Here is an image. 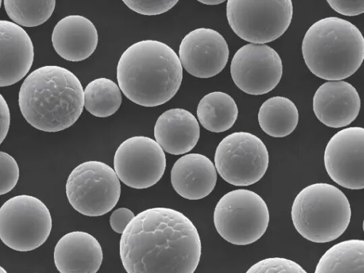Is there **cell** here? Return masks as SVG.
Returning <instances> with one entry per match:
<instances>
[{
    "label": "cell",
    "mask_w": 364,
    "mask_h": 273,
    "mask_svg": "<svg viewBox=\"0 0 364 273\" xmlns=\"http://www.w3.org/2000/svg\"><path fill=\"white\" fill-rule=\"evenodd\" d=\"M119 255L127 273H193L200 259L201 241L184 214L152 208L128 224L120 238Z\"/></svg>",
    "instance_id": "obj_1"
},
{
    "label": "cell",
    "mask_w": 364,
    "mask_h": 273,
    "mask_svg": "<svg viewBox=\"0 0 364 273\" xmlns=\"http://www.w3.org/2000/svg\"><path fill=\"white\" fill-rule=\"evenodd\" d=\"M117 79L124 95L134 103L156 107L170 100L183 79L179 56L166 43L142 40L129 46L117 67Z\"/></svg>",
    "instance_id": "obj_2"
},
{
    "label": "cell",
    "mask_w": 364,
    "mask_h": 273,
    "mask_svg": "<svg viewBox=\"0 0 364 273\" xmlns=\"http://www.w3.org/2000/svg\"><path fill=\"white\" fill-rule=\"evenodd\" d=\"M18 105L24 119L34 128L60 132L80 117L84 107V90L71 71L58 65H46L26 77L19 90Z\"/></svg>",
    "instance_id": "obj_3"
},
{
    "label": "cell",
    "mask_w": 364,
    "mask_h": 273,
    "mask_svg": "<svg viewBox=\"0 0 364 273\" xmlns=\"http://www.w3.org/2000/svg\"><path fill=\"white\" fill-rule=\"evenodd\" d=\"M302 55L309 70L329 81L354 74L364 60V37L352 23L326 17L314 23L306 32Z\"/></svg>",
    "instance_id": "obj_4"
},
{
    "label": "cell",
    "mask_w": 364,
    "mask_h": 273,
    "mask_svg": "<svg viewBox=\"0 0 364 273\" xmlns=\"http://www.w3.org/2000/svg\"><path fill=\"white\" fill-rule=\"evenodd\" d=\"M291 215L295 229L303 237L324 243L335 240L346 231L351 210L340 189L329 183H316L297 194Z\"/></svg>",
    "instance_id": "obj_5"
},
{
    "label": "cell",
    "mask_w": 364,
    "mask_h": 273,
    "mask_svg": "<svg viewBox=\"0 0 364 273\" xmlns=\"http://www.w3.org/2000/svg\"><path fill=\"white\" fill-rule=\"evenodd\" d=\"M269 220V210L264 200L247 189L225 193L217 203L213 213L218 234L236 245H247L259 240L266 232Z\"/></svg>",
    "instance_id": "obj_6"
},
{
    "label": "cell",
    "mask_w": 364,
    "mask_h": 273,
    "mask_svg": "<svg viewBox=\"0 0 364 273\" xmlns=\"http://www.w3.org/2000/svg\"><path fill=\"white\" fill-rule=\"evenodd\" d=\"M66 196L71 206L90 217L101 216L117 203L121 185L114 169L104 162L87 161L77 166L68 177Z\"/></svg>",
    "instance_id": "obj_7"
},
{
    "label": "cell",
    "mask_w": 364,
    "mask_h": 273,
    "mask_svg": "<svg viewBox=\"0 0 364 273\" xmlns=\"http://www.w3.org/2000/svg\"><path fill=\"white\" fill-rule=\"evenodd\" d=\"M293 15L291 0H228V23L240 38L253 44L273 41L287 30Z\"/></svg>",
    "instance_id": "obj_8"
},
{
    "label": "cell",
    "mask_w": 364,
    "mask_h": 273,
    "mask_svg": "<svg viewBox=\"0 0 364 273\" xmlns=\"http://www.w3.org/2000/svg\"><path fill=\"white\" fill-rule=\"evenodd\" d=\"M51 229L48 208L34 196L12 197L0 208V238L14 250L28 252L39 247L48 239Z\"/></svg>",
    "instance_id": "obj_9"
},
{
    "label": "cell",
    "mask_w": 364,
    "mask_h": 273,
    "mask_svg": "<svg viewBox=\"0 0 364 273\" xmlns=\"http://www.w3.org/2000/svg\"><path fill=\"white\" fill-rule=\"evenodd\" d=\"M215 166L221 178L236 186H247L259 181L269 164L265 144L257 136L246 132L232 133L218 145Z\"/></svg>",
    "instance_id": "obj_10"
},
{
    "label": "cell",
    "mask_w": 364,
    "mask_h": 273,
    "mask_svg": "<svg viewBox=\"0 0 364 273\" xmlns=\"http://www.w3.org/2000/svg\"><path fill=\"white\" fill-rule=\"evenodd\" d=\"M166 156L153 139L134 136L124 141L114 156V168L127 186L144 189L156 184L166 168Z\"/></svg>",
    "instance_id": "obj_11"
},
{
    "label": "cell",
    "mask_w": 364,
    "mask_h": 273,
    "mask_svg": "<svg viewBox=\"0 0 364 273\" xmlns=\"http://www.w3.org/2000/svg\"><path fill=\"white\" fill-rule=\"evenodd\" d=\"M283 66L277 52L265 44L249 43L234 54L230 74L236 86L245 93L261 95L279 82Z\"/></svg>",
    "instance_id": "obj_12"
},
{
    "label": "cell",
    "mask_w": 364,
    "mask_h": 273,
    "mask_svg": "<svg viewBox=\"0 0 364 273\" xmlns=\"http://www.w3.org/2000/svg\"><path fill=\"white\" fill-rule=\"evenodd\" d=\"M330 178L348 189L364 188V128L348 127L336 133L324 151Z\"/></svg>",
    "instance_id": "obj_13"
},
{
    "label": "cell",
    "mask_w": 364,
    "mask_h": 273,
    "mask_svg": "<svg viewBox=\"0 0 364 273\" xmlns=\"http://www.w3.org/2000/svg\"><path fill=\"white\" fill-rule=\"evenodd\" d=\"M182 67L191 75L209 78L226 65L229 48L224 37L212 28H198L182 39L178 50Z\"/></svg>",
    "instance_id": "obj_14"
},
{
    "label": "cell",
    "mask_w": 364,
    "mask_h": 273,
    "mask_svg": "<svg viewBox=\"0 0 364 273\" xmlns=\"http://www.w3.org/2000/svg\"><path fill=\"white\" fill-rule=\"evenodd\" d=\"M360 109L356 89L349 82L338 80L322 84L313 97V110L327 127L340 128L353 122Z\"/></svg>",
    "instance_id": "obj_15"
},
{
    "label": "cell",
    "mask_w": 364,
    "mask_h": 273,
    "mask_svg": "<svg viewBox=\"0 0 364 273\" xmlns=\"http://www.w3.org/2000/svg\"><path fill=\"white\" fill-rule=\"evenodd\" d=\"M34 49L27 32L18 24L0 21V86L20 81L30 70Z\"/></svg>",
    "instance_id": "obj_16"
},
{
    "label": "cell",
    "mask_w": 364,
    "mask_h": 273,
    "mask_svg": "<svg viewBox=\"0 0 364 273\" xmlns=\"http://www.w3.org/2000/svg\"><path fill=\"white\" fill-rule=\"evenodd\" d=\"M53 257L60 273H97L103 253L94 236L83 231H73L58 240Z\"/></svg>",
    "instance_id": "obj_17"
},
{
    "label": "cell",
    "mask_w": 364,
    "mask_h": 273,
    "mask_svg": "<svg viewBox=\"0 0 364 273\" xmlns=\"http://www.w3.org/2000/svg\"><path fill=\"white\" fill-rule=\"evenodd\" d=\"M51 41L55 52L63 59L78 62L89 58L98 43L93 23L80 15H69L55 26Z\"/></svg>",
    "instance_id": "obj_18"
},
{
    "label": "cell",
    "mask_w": 364,
    "mask_h": 273,
    "mask_svg": "<svg viewBox=\"0 0 364 273\" xmlns=\"http://www.w3.org/2000/svg\"><path fill=\"white\" fill-rule=\"evenodd\" d=\"M217 170L213 163L200 154L180 157L171 171V182L175 191L188 200H200L214 189Z\"/></svg>",
    "instance_id": "obj_19"
},
{
    "label": "cell",
    "mask_w": 364,
    "mask_h": 273,
    "mask_svg": "<svg viewBox=\"0 0 364 273\" xmlns=\"http://www.w3.org/2000/svg\"><path fill=\"white\" fill-rule=\"evenodd\" d=\"M154 134L156 141L166 152L179 155L186 154L196 145L200 127L189 111L174 108L165 111L157 119Z\"/></svg>",
    "instance_id": "obj_20"
},
{
    "label": "cell",
    "mask_w": 364,
    "mask_h": 273,
    "mask_svg": "<svg viewBox=\"0 0 364 273\" xmlns=\"http://www.w3.org/2000/svg\"><path fill=\"white\" fill-rule=\"evenodd\" d=\"M196 114L205 129L219 133L232 127L237 118L238 109L230 95L215 91L205 95L200 100Z\"/></svg>",
    "instance_id": "obj_21"
},
{
    "label": "cell",
    "mask_w": 364,
    "mask_h": 273,
    "mask_svg": "<svg viewBox=\"0 0 364 273\" xmlns=\"http://www.w3.org/2000/svg\"><path fill=\"white\" fill-rule=\"evenodd\" d=\"M261 129L272 137H284L290 134L299 122V112L289 99L276 96L267 100L258 112Z\"/></svg>",
    "instance_id": "obj_22"
},
{
    "label": "cell",
    "mask_w": 364,
    "mask_h": 273,
    "mask_svg": "<svg viewBox=\"0 0 364 273\" xmlns=\"http://www.w3.org/2000/svg\"><path fill=\"white\" fill-rule=\"evenodd\" d=\"M314 273H364V240L337 243L320 258Z\"/></svg>",
    "instance_id": "obj_23"
},
{
    "label": "cell",
    "mask_w": 364,
    "mask_h": 273,
    "mask_svg": "<svg viewBox=\"0 0 364 273\" xmlns=\"http://www.w3.org/2000/svg\"><path fill=\"white\" fill-rule=\"evenodd\" d=\"M120 90L119 87L110 79H95L84 90V106L95 117H109L118 110L122 104Z\"/></svg>",
    "instance_id": "obj_24"
},
{
    "label": "cell",
    "mask_w": 364,
    "mask_h": 273,
    "mask_svg": "<svg viewBox=\"0 0 364 273\" xmlns=\"http://www.w3.org/2000/svg\"><path fill=\"white\" fill-rule=\"evenodd\" d=\"M4 9L9 18L18 26L34 27L45 23L52 15L55 0H4Z\"/></svg>",
    "instance_id": "obj_25"
},
{
    "label": "cell",
    "mask_w": 364,
    "mask_h": 273,
    "mask_svg": "<svg viewBox=\"0 0 364 273\" xmlns=\"http://www.w3.org/2000/svg\"><path fill=\"white\" fill-rule=\"evenodd\" d=\"M245 273H307L296 262L279 257L262 259L251 266Z\"/></svg>",
    "instance_id": "obj_26"
},
{
    "label": "cell",
    "mask_w": 364,
    "mask_h": 273,
    "mask_svg": "<svg viewBox=\"0 0 364 273\" xmlns=\"http://www.w3.org/2000/svg\"><path fill=\"white\" fill-rule=\"evenodd\" d=\"M19 178V168L13 156L0 151V194L9 193Z\"/></svg>",
    "instance_id": "obj_27"
},
{
    "label": "cell",
    "mask_w": 364,
    "mask_h": 273,
    "mask_svg": "<svg viewBox=\"0 0 364 273\" xmlns=\"http://www.w3.org/2000/svg\"><path fill=\"white\" fill-rule=\"evenodd\" d=\"M123 3L138 14L153 16L168 11L178 3V1H123Z\"/></svg>",
    "instance_id": "obj_28"
},
{
    "label": "cell",
    "mask_w": 364,
    "mask_h": 273,
    "mask_svg": "<svg viewBox=\"0 0 364 273\" xmlns=\"http://www.w3.org/2000/svg\"><path fill=\"white\" fill-rule=\"evenodd\" d=\"M336 12L348 16H358L364 13V1H327Z\"/></svg>",
    "instance_id": "obj_29"
},
{
    "label": "cell",
    "mask_w": 364,
    "mask_h": 273,
    "mask_svg": "<svg viewBox=\"0 0 364 273\" xmlns=\"http://www.w3.org/2000/svg\"><path fill=\"white\" fill-rule=\"evenodd\" d=\"M134 216V213L127 208L116 209L110 215V226L114 232L122 234Z\"/></svg>",
    "instance_id": "obj_30"
},
{
    "label": "cell",
    "mask_w": 364,
    "mask_h": 273,
    "mask_svg": "<svg viewBox=\"0 0 364 273\" xmlns=\"http://www.w3.org/2000/svg\"><path fill=\"white\" fill-rule=\"evenodd\" d=\"M0 114H1V128H0V143H2L6 138L10 125V112L6 101L3 95H0Z\"/></svg>",
    "instance_id": "obj_31"
},
{
    "label": "cell",
    "mask_w": 364,
    "mask_h": 273,
    "mask_svg": "<svg viewBox=\"0 0 364 273\" xmlns=\"http://www.w3.org/2000/svg\"><path fill=\"white\" fill-rule=\"evenodd\" d=\"M198 1L205 5H218L225 2L223 0H205Z\"/></svg>",
    "instance_id": "obj_32"
},
{
    "label": "cell",
    "mask_w": 364,
    "mask_h": 273,
    "mask_svg": "<svg viewBox=\"0 0 364 273\" xmlns=\"http://www.w3.org/2000/svg\"><path fill=\"white\" fill-rule=\"evenodd\" d=\"M0 273H7V272L4 269V267H0Z\"/></svg>",
    "instance_id": "obj_33"
},
{
    "label": "cell",
    "mask_w": 364,
    "mask_h": 273,
    "mask_svg": "<svg viewBox=\"0 0 364 273\" xmlns=\"http://www.w3.org/2000/svg\"><path fill=\"white\" fill-rule=\"evenodd\" d=\"M363 232H364V220H363Z\"/></svg>",
    "instance_id": "obj_34"
},
{
    "label": "cell",
    "mask_w": 364,
    "mask_h": 273,
    "mask_svg": "<svg viewBox=\"0 0 364 273\" xmlns=\"http://www.w3.org/2000/svg\"><path fill=\"white\" fill-rule=\"evenodd\" d=\"M37 273H39V272H37Z\"/></svg>",
    "instance_id": "obj_35"
}]
</instances>
